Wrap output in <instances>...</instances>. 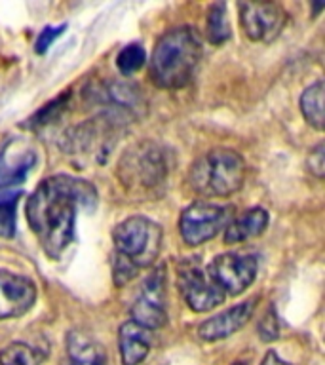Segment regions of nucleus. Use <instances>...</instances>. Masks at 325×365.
Instances as JSON below:
<instances>
[{"label": "nucleus", "mask_w": 325, "mask_h": 365, "mask_svg": "<svg viewBox=\"0 0 325 365\" xmlns=\"http://www.w3.org/2000/svg\"><path fill=\"white\" fill-rule=\"evenodd\" d=\"M306 165H308V171L312 173L314 177H318L321 179L325 173V154H324V143H319L316 147L308 153V158H306Z\"/></svg>", "instance_id": "nucleus-22"}, {"label": "nucleus", "mask_w": 325, "mask_h": 365, "mask_svg": "<svg viewBox=\"0 0 325 365\" xmlns=\"http://www.w3.org/2000/svg\"><path fill=\"white\" fill-rule=\"evenodd\" d=\"M204 56V40L194 27L170 29L150 57V78L158 88L179 90L194 78Z\"/></svg>", "instance_id": "nucleus-2"}, {"label": "nucleus", "mask_w": 325, "mask_h": 365, "mask_svg": "<svg viewBox=\"0 0 325 365\" xmlns=\"http://www.w3.org/2000/svg\"><path fill=\"white\" fill-rule=\"evenodd\" d=\"M261 339L262 341H274V339H278L279 335V327H278V319H276V314L270 308V312L267 314V318L261 324Z\"/></svg>", "instance_id": "nucleus-23"}, {"label": "nucleus", "mask_w": 325, "mask_h": 365, "mask_svg": "<svg viewBox=\"0 0 325 365\" xmlns=\"http://www.w3.org/2000/svg\"><path fill=\"white\" fill-rule=\"evenodd\" d=\"M207 272L225 295H239L255 282L257 259L244 253H222L207 264Z\"/></svg>", "instance_id": "nucleus-10"}, {"label": "nucleus", "mask_w": 325, "mask_h": 365, "mask_svg": "<svg viewBox=\"0 0 325 365\" xmlns=\"http://www.w3.org/2000/svg\"><path fill=\"white\" fill-rule=\"evenodd\" d=\"M255 302L257 299L239 302L236 307L228 308L225 312L217 314V316H213V318L210 319H205L204 324L198 327L200 339H202V341L213 342L234 335L236 331L242 329V327L249 322V318L253 316V312H255Z\"/></svg>", "instance_id": "nucleus-13"}, {"label": "nucleus", "mask_w": 325, "mask_h": 365, "mask_svg": "<svg viewBox=\"0 0 325 365\" xmlns=\"http://www.w3.org/2000/svg\"><path fill=\"white\" fill-rule=\"evenodd\" d=\"M97 190L73 175L48 177L34 188L25 205L29 227L50 259H59L74 238L78 210H93Z\"/></svg>", "instance_id": "nucleus-1"}, {"label": "nucleus", "mask_w": 325, "mask_h": 365, "mask_svg": "<svg viewBox=\"0 0 325 365\" xmlns=\"http://www.w3.org/2000/svg\"><path fill=\"white\" fill-rule=\"evenodd\" d=\"M65 29H67V25L63 23V25H57V27H46L44 31H40L38 38L34 42V51H36V53H44V51L56 42L57 36H61V33Z\"/></svg>", "instance_id": "nucleus-21"}, {"label": "nucleus", "mask_w": 325, "mask_h": 365, "mask_svg": "<svg viewBox=\"0 0 325 365\" xmlns=\"http://www.w3.org/2000/svg\"><path fill=\"white\" fill-rule=\"evenodd\" d=\"M171 170L170 150L156 141H139L122 154L116 173L131 192H150L162 187Z\"/></svg>", "instance_id": "nucleus-5"}, {"label": "nucleus", "mask_w": 325, "mask_h": 365, "mask_svg": "<svg viewBox=\"0 0 325 365\" xmlns=\"http://www.w3.org/2000/svg\"><path fill=\"white\" fill-rule=\"evenodd\" d=\"M165 267L160 264L145 276L135 301L131 304V322L145 329L154 331L167 322V289H165Z\"/></svg>", "instance_id": "nucleus-9"}, {"label": "nucleus", "mask_w": 325, "mask_h": 365, "mask_svg": "<svg viewBox=\"0 0 325 365\" xmlns=\"http://www.w3.org/2000/svg\"><path fill=\"white\" fill-rule=\"evenodd\" d=\"M301 110L308 124L318 131L324 130V82L321 80L308 86L306 90L302 91Z\"/></svg>", "instance_id": "nucleus-17"}, {"label": "nucleus", "mask_w": 325, "mask_h": 365, "mask_svg": "<svg viewBox=\"0 0 325 365\" xmlns=\"http://www.w3.org/2000/svg\"><path fill=\"white\" fill-rule=\"evenodd\" d=\"M261 365H289V364L279 358L278 354L274 352V350H270V352H268L267 356H264V359H262Z\"/></svg>", "instance_id": "nucleus-24"}, {"label": "nucleus", "mask_w": 325, "mask_h": 365, "mask_svg": "<svg viewBox=\"0 0 325 365\" xmlns=\"http://www.w3.org/2000/svg\"><path fill=\"white\" fill-rule=\"evenodd\" d=\"M287 21L284 8L274 2H242L239 25L245 36L255 42H272L282 34Z\"/></svg>", "instance_id": "nucleus-11"}, {"label": "nucleus", "mask_w": 325, "mask_h": 365, "mask_svg": "<svg viewBox=\"0 0 325 365\" xmlns=\"http://www.w3.org/2000/svg\"><path fill=\"white\" fill-rule=\"evenodd\" d=\"M268 227V211L262 207H251V210L239 213L228 222L225 228V242L227 244H239L245 240H251L262 234Z\"/></svg>", "instance_id": "nucleus-16"}, {"label": "nucleus", "mask_w": 325, "mask_h": 365, "mask_svg": "<svg viewBox=\"0 0 325 365\" xmlns=\"http://www.w3.org/2000/svg\"><path fill=\"white\" fill-rule=\"evenodd\" d=\"M150 342H153L150 331L141 327V325L133 324L131 319L120 325L118 344H120V356H122V364L124 365L141 364L143 359L148 356Z\"/></svg>", "instance_id": "nucleus-15"}, {"label": "nucleus", "mask_w": 325, "mask_h": 365, "mask_svg": "<svg viewBox=\"0 0 325 365\" xmlns=\"http://www.w3.org/2000/svg\"><path fill=\"white\" fill-rule=\"evenodd\" d=\"M61 365H107V352L101 342L86 331H71L65 341Z\"/></svg>", "instance_id": "nucleus-14"}, {"label": "nucleus", "mask_w": 325, "mask_h": 365, "mask_svg": "<svg viewBox=\"0 0 325 365\" xmlns=\"http://www.w3.org/2000/svg\"><path fill=\"white\" fill-rule=\"evenodd\" d=\"M232 365H245V364H242V361H236V364H232Z\"/></svg>", "instance_id": "nucleus-25"}, {"label": "nucleus", "mask_w": 325, "mask_h": 365, "mask_svg": "<svg viewBox=\"0 0 325 365\" xmlns=\"http://www.w3.org/2000/svg\"><path fill=\"white\" fill-rule=\"evenodd\" d=\"M145 61H147L145 48L141 44H135V42L124 46L116 56V67L124 76H131L133 73H137L139 68H143Z\"/></svg>", "instance_id": "nucleus-20"}, {"label": "nucleus", "mask_w": 325, "mask_h": 365, "mask_svg": "<svg viewBox=\"0 0 325 365\" xmlns=\"http://www.w3.org/2000/svg\"><path fill=\"white\" fill-rule=\"evenodd\" d=\"M36 302V285L23 274L0 270V319L19 318Z\"/></svg>", "instance_id": "nucleus-12"}, {"label": "nucleus", "mask_w": 325, "mask_h": 365, "mask_svg": "<svg viewBox=\"0 0 325 365\" xmlns=\"http://www.w3.org/2000/svg\"><path fill=\"white\" fill-rule=\"evenodd\" d=\"M177 287L187 307L194 312H210L227 297L198 259H185L179 262Z\"/></svg>", "instance_id": "nucleus-8"}, {"label": "nucleus", "mask_w": 325, "mask_h": 365, "mask_svg": "<svg viewBox=\"0 0 325 365\" xmlns=\"http://www.w3.org/2000/svg\"><path fill=\"white\" fill-rule=\"evenodd\" d=\"M36 162L38 154L23 139H10L0 150V238H11L16 232L17 202Z\"/></svg>", "instance_id": "nucleus-3"}, {"label": "nucleus", "mask_w": 325, "mask_h": 365, "mask_svg": "<svg viewBox=\"0 0 325 365\" xmlns=\"http://www.w3.org/2000/svg\"><path fill=\"white\" fill-rule=\"evenodd\" d=\"M247 168L232 148H215L200 156L188 171V185L204 198H228L244 187Z\"/></svg>", "instance_id": "nucleus-4"}, {"label": "nucleus", "mask_w": 325, "mask_h": 365, "mask_svg": "<svg viewBox=\"0 0 325 365\" xmlns=\"http://www.w3.org/2000/svg\"><path fill=\"white\" fill-rule=\"evenodd\" d=\"M114 255L131 262L137 270L153 267L162 247V228L147 217H128L113 230Z\"/></svg>", "instance_id": "nucleus-6"}, {"label": "nucleus", "mask_w": 325, "mask_h": 365, "mask_svg": "<svg viewBox=\"0 0 325 365\" xmlns=\"http://www.w3.org/2000/svg\"><path fill=\"white\" fill-rule=\"evenodd\" d=\"M205 36L211 44H222L230 38V25H228L227 6L213 4L205 17Z\"/></svg>", "instance_id": "nucleus-19"}, {"label": "nucleus", "mask_w": 325, "mask_h": 365, "mask_svg": "<svg viewBox=\"0 0 325 365\" xmlns=\"http://www.w3.org/2000/svg\"><path fill=\"white\" fill-rule=\"evenodd\" d=\"M46 352L25 342H11L0 350V365H42Z\"/></svg>", "instance_id": "nucleus-18"}, {"label": "nucleus", "mask_w": 325, "mask_h": 365, "mask_svg": "<svg viewBox=\"0 0 325 365\" xmlns=\"http://www.w3.org/2000/svg\"><path fill=\"white\" fill-rule=\"evenodd\" d=\"M234 219V205L213 204L207 200L194 202L181 213L179 232L187 245H202L228 227Z\"/></svg>", "instance_id": "nucleus-7"}]
</instances>
